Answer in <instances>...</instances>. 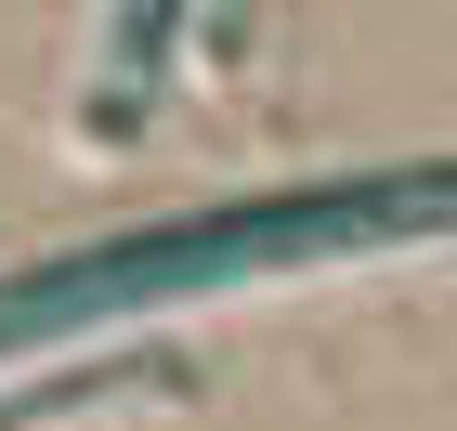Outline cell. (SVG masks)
I'll use <instances>...</instances> for the list:
<instances>
[{"label":"cell","instance_id":"7a4b0ae2","mask_svg":"<svg viewBox=\"0 0 457 431\" xmlns=\"http://www.w3.org/2000/svg\"><path fill=\"white\" fill-rule=\"evenodd\" d=\"M170 27H183V0H131V27H118V92H105V105H131V92H144V66L170 53Z\"/></svg>","mask_w":457,"mask_h":431},{"label":"cell","instance_id":"6da1fadb","mask_svg":"<svg viewBox=\"0 0 457 431\" xmlns=\"http://www.w3.org/2000/svg\"><path fill=\"white\" fill-rule=\"evenodd\" d=\"M445 222H457V157L379 170V183H301V196L210 210V222H170V236H118L105 261H66V275H13L0 287V353H27L53 327H92V314H131V301H183V287L287 275V261H340V249H419Z\"/></svg>","mask_w":457,"mask_h":431}]
</instances>
